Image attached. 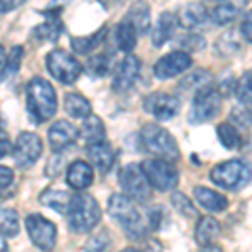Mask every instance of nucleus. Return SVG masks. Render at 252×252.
I'll list each match as a JSON object with an SVG mask.
<instances>
[{
  "mask_svg": "<svg viewBox=\"0 0 252 252\" xmlns=\"http://www.w3.org/2000/svg\"><path fill=\"white\" fill-rule=\"evenodd\" d=\"M26 108L34 123H46L58 111L56 89L44 78H32L26 89Z\"/></svg>",
  "mask_w": 252,
  "mask_h": 252,
  "instance_id": "1",
  "label": "nucleus"
},
{
  "mask_svg": "<svg viewBox=\"0 0 252 252\" xmlns=\"http://www.w3.org/2000/svg\"><path fill=\"white\" fill-rule=\"evenodd\" d=\"M108 212L123 227L125 234L131 241H140L146 235V223L136 209L135 202L123 193H113L108 200Z\"/></svg>",
  "mask_w": 252,
  "mask_h": 252,
  "instance_id": "2",
  "label": "nucleus"
},
{
  "mask_svg": "<svg viewBox=\"0 0 252 252\" xmlns=\"http://www.w3.org/2000/svg\"><path fill=\"white\" fill-rule=\"evenodd\" d=\"M69 229L76 234H88L101 220V209L94 197L89 193H76L71 197L67 207Z\"/></svg>",
  "mask_w": 252,
  "mask_h": 252,
  "instance_id": "3",
  "label": "nucleus"
},
{
  "mask_svg": "<svg viewBox=\"0 0 252 252\" xmlns=\"http://www.w3.org/2000/svg\"><path fill=\"white\" fill-rule=\"evenodd\" d=\"M210 180L223 190L237 192V190L246 189L251 184L252 165L249 161L241 160V158L222 161L210 170Z\"/></svg>",
  "mask_w": 252,
  "mask_h": 252,
  "instance_id": "4",
  "label": "nucleus"
},
{
  "mask_svg": "<svg viewBox=\"0 0 252 252\" xmlns=\"http://www.w3.org/2000/svg\"><path fill=\"white\" fill-rule=\"evenodd\" d=\"M140 136L145 148L157 158L172 161V163L180 160V148H178L177 140L163 126H158L155 123L145 125L141 128Z\"/></svg>",
  "mask_w": 252,
  "mask_h": 252,
  "instance_id": "5",
  "label": "nucleus"
},
{
  "mask_svg": "<svg viewBox=\"0 0 252 252\" xmlns=\"http://www.w3.org/2000/svg\"><path fill=\"white\" fill-rule=\"evenodd\" d=\"M118 182L123 190V195L138 204H146L152 198V187L146 180L143 170L136 163H128L121 168Z\"/></svg>",
  "mask_w": 252,
  "mask_h": 252,
  "instance_id": "6",
  "label": "nucleus"
},
{
  "mask_svg": "<svg viewBox=\"0 0 252 252\" xmlns=\"http://www.w3.org/2000/svg\"><path fill=\"white\" fill-rule=\"evenodd\" d=\"M46 66L49 74L56 81L63 84H74L79 79L81 72H83V66L74 56H71L67 51L63 49H54L47 54Z\"/></svg>",
  "mask_w": 252,
  "mask_h": 252,
  "instance_id": "7",
  "label": "nucleus"
},
{
  "mask_svg": "<svg viewBox=\"0 0 252 252\" xmlns=\"http://www.w3.org/2000/svg\"><path fill=\"white\" fill-rule=\"evenodd\" d=\"M222 94L215 88H207L202 89L200 93L193 96L192 106H190L189 113V121L192 125H200L212 121L214 118H217L222 111Z\"/></svg>",
  "mask_w": 252,
  "mask_h": 252,
  "instance_id": "8",
  "label": "nucleus"
},
{
  "mask_svg": "<svg viewBox=\"0 0 252 252\" xmlns=\"http://www.w3.org/2000/svg\"><path fill=\"white\" fill-rule=\"evenodd\" d=\"M140 166L150 187H153V189L161 190V192H170L178 185L180 175H178V170L175 168L172 161L161 160V158H150V160H145Z\"/></svg>",
  "mask_w": 252,
  "mask_h": 252,
  "instance_id": "9",
  "label": "nucleus"
},
{
  "mask_svg": "<svg viewBox=\"0 0 252 252\" xmlns=\"http://www.w3.org/2000/svg\"><path fill=\"white\" fill-rule=\"evenodd\" d=\"M26 229L31 241L34 242L37 249L44 252H51L54 249L56 239H58V229L51 220H47L40 214H31L26 219Z\"/></svg>",
  "mask_w": 252,
  "mask_h": 252,
  "instance_id": "10",
  "label": "nucleus"
},
{
  "mask_svg": "<svg viewBox=\"0 0 252 252\" xmlns=\"http://www.w3.org/2000/svg\"><path fill=\"white\" fill-rule=\"evenodd\" d=\"M143 108L158 121H168L180 113V99L165 91H153L143 99Z\"/></svg>",
  "mask_w": 252,
  "mask_h": 252,
  "instance_id": "11",
  "label": "nucleus"
},
{
  "mask_svg": "<svg viewBox=\"0 0 252 252\" xmlns=\"http://www.w3.org/2000/svg\"><path fill=\"white\" fill-rule=\"evenodd\" d=\"M40 153H42V140L32 131L20 133L12 148L14 161L20 168H31L40 158Z\"/></svg>",
  "mask_w": 252,
  "mask_h": 252,
  "instance_id": "12",
  "label": "nucleus"
},
{
  "mask_svg": "<svg viewBox=\"0 0 252 252\" xmlns=\"http://www.w3.org/2000/svg\"><path fill=\"white\" fill-rule=\"evenodd\" d=\"M190 66H192V58H190L189 52L172 51L157 61L155 66H153V74H155L157 79L166 81L185 72Z\"/></svg>",
  "mask_w": 252,
  "mask_h": 252,
  "instance_id": "13",
  "label": "nucleus"
},
{
  "mask_svg": "<svg viewBox=\"0 0 252 252\" xmlns=\"http://www.w3.org/2000/svg\"><path fill=\"white\" fill-rule=\"evenodd\" d=\"M49 145H51L52 152L61 153L64 150L71 148L76 141L79 140V128H76L67 120H58L54 125L49 128Z\"/></svg>",
  "mask_w": 252,
  "mask_h": 252,
  "instance_id": "14",
  "label": "nucleus"
},
{
  "mask_svg": "<svg viewBox=\"0 0 252 252\" xmlns=\"http://www.w3.org/2000/svg\"><path fill=\"white\" fill-rule=\"evenodd\" d=\"M141 63L136 56L128 54L121 61L120 67H118L115 79H113V89L116 93H126L129 91L136 84L138 78H140Z\"/></svg>",
  "mask_w": 252,
  "mask_h": 252,
  "instance_id": "15",
  "label": "nucleus"
},
{
  "mask_svg": "<svg viewBox=\"0 0 252 252\" xmlns=\"http://www.w3.org/2000/svg\"><path fill=\"white\" fill-rule=\"evenodd\" d=\"M193 197L197 200V204L205 209L207 212L212 214H220L229 207V198L225 195L215 192V190L209 189V187L198 185L193 189Z\"/></svg>",
  "mask_w": 252,
  "mask_h": 252,
  "instance_id": "16",
  "label": "nucleus"
},
{
  "mask_svg": "<svg viewBox=\"0 0 252 252\" xmlns=\"http://www.w3.org/2000/svg\"><path fill=\"white\" fill-rule=\"evenodd\" d=\"M212 83H214V74L209 69H197V71L190 72L189 76H185V78L178 83L177 91L184 96H189V94L195 96L197 93H200L202 89L212 86Z\"/></svg>",
  "mask_w": 252,
  "mask_h": 252,
  "instance_id": "17",
  "label": "nucleus"
},
{
  "mask_svg": "<svg viewBox=\"0 0 252 252\" xmlns=\"http://www.w3.org/2000/svg\"><path fill=\"white\" fill-rule=\"evenodd\" d=\"M178 27V17L172 12H163L158 17L155 27H153L152 32V42L155 47H161L165 46L168 40L173 39L175 32H177Z\"/></svg>",
  "mask_w": 252,
  "mask_h": 252,
  "instance_id": "18",
  "label": "nucleus"
},
{
  "mask_svg": "<svg viewBox=\"0 0 252 252\" xmlns=\"http://www.w3.org/2000/svg\"><path fill=\"white\" fill-rule=\"evenodd\" d=\"M210 22V12L202 3H187L178 15V24L187 29H202Z\"/></svg>",
  "mask_w": 252,
  "mask_h": 252,
  "instance_id": "19",
  "label": "nucleus"
},
{
  "mask_svg": "<svg viewBox=\"0 0 252 252\" xmlns=\"http://www.w3.org/2000/svg\"><path fill=\"white\" fill-rule=\"evenodd\" d=\"M93 166L83 160H76L69 165L66 182L71 189L84 190L93 184Z\"/></svg>",
  "mask_w": 252,
  "mask_h": 252,
  "instance_id": "20",
  "label": "nucleus"
},
{
  "mask_svg": "<svg viewBox=\"0 0 252 252\" xmlns=\"http://www.w3.org/2000/svg\"><path fill=\"white\" fill-rule=\"evenodd\" d=\"M88 158L91 163L99 170L101 173H108L111 170L113 163H115V152H113L111 145L108 141H101V143L88 145L86 148Z\"/></svg>",
  "mask_w": 252,
  "mask_h": 252,
  "instance_id": "21",
  "label": "nucleus"
},
{
  "mask_svg": "<svg viewBox=\"0 0 252 252\" xmlns=\"http://www.w3.org/2000/svg\"><path fill=\"white\" fill-rule=\"evenodd\" d=\"M79 136L84 140L86 145H94L101 143V141H106V128L104 123L99 116L89 115L83 120V125L79 128Z\"/></svg>",
  "mask_w": 252,
  "mask_h": 252,
  "instance_id": "22",
  "label": "nucleus"
},
{
  "mask_svg": "<svg viewBox=\"0 0 252 252\" xmlns=\"http://www.w3.org/2000/svg\"><path fill=\"white\" fill-rule=\"evenodd\" d=\"M125 19L133 24V27L136 29L138 34H146L150 31V27H152V9H150V3H146L145 0H136L129 7Z\"/></svg>",
  "mask_w": 252,
  "mask_h": 252,
  "instance_id": "23",
  "label": "nucleus"
},
{
  "mask_svg": "<svg viewBox=\"0 0 252 252\" xmlns=\"http://www.w3.org/2000/svg\"><path fill=\"white\" fill-rule=\"evenodd\" d=\"M244 7V0H223L210 10V20L217 26H227L239 17Z\"/></svg>",
  "mask_w": 252,
  "mask_h": 252,
  "instance_id": "24",
  "label": "nucleus"
},
{
  "mask_svg": "<svg viewBox=\"0 0 252 252\" xmlns=\"http://www.w3.org/2000/svg\"><path fill=\"white\" fill-rule=\"evenodd\" d=\"M220 223L215 217H202L198 219L197 225H195V241L198 242V246H210L215 244L217 237L220 235Z\"/></svg>",
  "mask_w": 252,
  "mask_h": 252,
  "instance_id": "25",
  "label": "nucleus"
},
{
  "mask_svg": "<svg viewBox=\"0 0 252 252\" xmlns=\"http://www.w3.org/2000/svg\"><path fill=\"white\" fill-rule=\"evenodd\" d=\"M115 40H116L118 49H120V51H123V52H126V54H129V52H131L133 49L136 47L138 32H136V29L133 27V24L129 22V20L123 19L116 26V29H115Z\"/></svg>",
  "mask_w": 252,
  "mask_h": 252,
  "instance_id": "26",
  "label": "nucleus"
},
{
  "mask_svg": "<svg viewBox=\"0 0 252 252\" xmlns=\"http://www.w3.org/2000/svg\"><path fill=\"white\" fill-rule=\"evenodd\" d=\"M106 37V27H101L99 31L93 32L89 35H81V37H71V47L76 54L86 56L93 52L96 47H99Z\"/></svg>",
  "mask_w": 252,
  "mask_h": 252,
  "instance_id": "27",
  "label": "nucleus"
},
{
  "mask_svg": "<svg viewBox=\"0 0 252 252\" xmlns=\"http://www.w3.org/2000/svg\"><path fill=\"white\" fill-rule=\"evenodd\" d=\"M64 109H66L69 116L79 118V120H84L93 113L91 103L79 93H67L64 96Z\"/></svg>",
  "mask_w": 252,
  "mask_h": 252,
  "instance_id": "28",
  "label": "nucleus"
},
{
  "mask_svg": "<svg viewBox=\"0 0 252 252\" xmlns=\"http://www.w3.org/2000/svg\"><path fill=\"white\" fill-rule=\"evenodd\" d=\"M217 136L219 141L223 148L227 150H239L242 148V133L241 129L237 128L235 125H232L230 121H223L217 126Z\"/></svg>",
  "mask_w": 252,
  "mask_h": 252,
  "instance_id": "29",
  "label": "nucleus"
},
{
  "mask_svg": "<svg viewBox=\"0 0 252 252\" xmlns=\"http://www.w3.org/2000/svg\"><path fill=\"white\" fill-rule=\"evenodd\" d=\"M71 197L67 192L64 190H54V189H49L46 192L40 193L39 202L47 209H54L56 212L59 214H66L67 212V207L71 204Z\"/></svg>",
  "mask_w": 252,
  "mask_h": 252,
  "instance_id": "30",
  "label": "nucleus"
},
{
  "mask_svg": "<svg viewBox=\"0 0 252 252\" xmlns=\"http://www.w3.org/2000/svg\"><path fill=\"white\" fill-rule=\"evenodd\" d=\"M20 230L19 214L14 209L0 207V234L3 237H15Z\"/></svg>",
  "mask_w": 252,
  "mask_h": 252,
  "instance_id": "31",
  "label": "nucleus"
},
{
  "mask_svg": "<svg viewBox=\"0 0 252 252\" xmlns=\"http://www.w3.org/2000/svg\"><path fill=\"white\" fill-rule=\"evenodd\" d=\"M235 96L241 106L252 108V69L246 71L235 83Z\"/></svg>",
  "mask_w": 252,
  "mask_h": 252,
  "instance_id": "32",
  "label": "nucleus"
},
{
  "mask_svg": "<svg viewBox=\"0 0 252 252\" xmlns=\"http://www.w3.org/2000/svg\"><path fill=\"white\" fill-rule=\"evenodd\" d=\"M113 59L108 54H97L94 58H91L86 64V71L91 78H103L111 71Z\"/></svg>",
  "mask_w": 252,
  "mask_h": 252,
  "instance_id": "33",
  "label": "nucleus"
},
{
  "mask_svg": "<svg viewBox=\"0 0 252 252\" xmlns=\"http://www.w3.org/2000/svg\"><path fill=\"white\" fill-rule=\"evenodd\" d=\"M178 46L182 49L180 51L185 52H198V51H204L207 46V40L204 35L197 34V32H189L185 34L184 37L178 39Z\"/></svg>",
  "mask_w": 252,
  "mask_h": 252,
  "instance_id": "34",
  "label": "nucleus"
},
{
  "mask_svg": "<svg viewBox=\"0 0 252 252\" xmlns=\"http://www.w3.org/2000/svg\"><path fill=\"white\" fill-rule=\"evenodd\" d=\"M172 205L175 207L178 214H182L184 217H197V209L190 202V198L182 192H173L172 193Z\"/></svg>",
  "mask_w": 252,
  "mask_h": 252,
  "instance_id": "35",
  "label": "nucleus"
},
{
  "mask_svg": "<svg viewBox=\"0 0 252 252\" xmlns=\"http://www.w3.org/2000/svg\"><path fill=\"white\" fill-rule=\"evenodd\" d=\"M215 49H217V52L220 56H223V58H230V56L235 54V52H239V49H241V42L235 39V35L232 34V32H229V34H223L222 37L217 40Z\"/></svg>",
  "mask_w": 252,
  "mask_h": 252,
  "instance_id": "36",
  "label": "nucleus"
},
{
  "mask_svg": "<svg viewBox=\"0 0 252 252\" xmlns=\"http://www.w3.org/2000/svg\"><path fill=\"white\" fill-rule=\"evenodd\" d=\"M109 234L106 230H101V232L94 234L93 237H89V241L86 242L84 252H106L109 249Z\"/></svg>",
  "mask_w": 252,
  "mask_h": 252,
  "instance_id": "37",
  "label": "nucleus"
},
{
  "mask_svg": "<svg viewBox=\"0 0 252 252\" xmlns=\"http://www.w3.org/2000/svg\"><path fill=\"white\" fill-rule=\"evenodd\" d=\"M230 123L237 126L239 129L244 128V129H249L252 126V113H251V108H246V106H241V108H234L232 109V115H230Z\"/></svg>",
  "mask_w": 252,
  "mask_h": 252,
  "instance_id": "38",
  "label": "nucleus"
},
{
  "mask_svg": "<svg viewBox=\"0 0 252 252\" xmlns=\"http://www.w3.org/2000/svg\"><path fill=\"white\" fill-rule=\"evenodd\" d=\"M22 56H24V49L20 46H15L10 51V56H7V76L15 74L19 71V66L22 63Z\"/></svg>",
  "mask_w": 252,
  "mask_h": 252,
  "instance_id": "39",
  "label": "nucleus"
},
{
  "mask_svg": "<svg viewBox=\"0 0 252 252\" xmlns=\"http://www.w3.org/2000/svg\"><path fill=\"white\" fill-rule=\"evenodd\" d=\"M63 166H64V158L61 157V153H54L46 165V175L52 178L58 177L61 173V170H63Z\"/></svg>",
  "mask_w": 252,
  "mask_h": 252,
  "instance_id": "40",
  "label": "nucleus"
},
{
  "mask_svg": "<svg viewBox=\"0 0 252 252\" xmlns=\"http://www.w3.org/2000/svg\"><path fill=\"white\" fill-rule=\"evenodd\" d=\"M14 172L9 166H0V193L7 192L12 185H14Z\"/></svg>",
  "mask_w": 252,
  "mask_h": 252,
  "instance_id": "41",
  "label": "nucleus"
},
{
  "mask_svg": "<svg viewBox=\"0 0 252 252\" xmlns=\"http://www.w3.org/2000/svg\"><path fill=\"white\" fill-rule=\"evenodd\" d=\"M241 35L252 46V10H249L244 15L241 22Z\"/></svg>",
  "mask_w": 252,
  "mask_h": 252,
  "instance_id": "42",
  "label": "nucleus"
},
{
  "mask_svg": "<svg viewBox=\"0 0 252 252\" xmlns=\"http://www.w3.org/2000/svg\"><path fill=\"white\" fill-rule=\"evenodd\" d=\"M161 219H163V209L161 207H155L148 212V222L146 225H150L153 230H158L161 227Z\"/></svg>",
  "mask_w": 252,
  "mask_h": 252,
  "instance_id": "43",
  "label": "nucleus"
},
{
  "mask_svg": "<svg viewBox=\"0 0 252 252\" xmlns=\"http://www.w3.org/2000/svg\"><path fill=\"white\" fill-rule=\"evenodd\" d=\"M26 0H0V14H9V12L19 9Z\"/></svg>",
  "mask_w": 252,
  "mask_h": 252,
  "instance_id": "44",
  "label": "nucleus"
},
{
  "mask_svg": "<svg viewBox=\"0 0 252 252\" xmlns=\"http://www.w3.org/2000/svg\"><path fill=\"white\" fill-rule=\"evenodd\" d=\"M12 150L10 141L7 138H0V158H3Z\"/></svg>",
  "mask_w": 252,
  "mask_h": 252,
  "instance_id": "45",
  "label": "nucleus"
},
{
  "mask_svg": "<svg viewBox=\"0 0 252 252\" xmlns=\"http://www.w3.org/2000/svg\"><path fill=\"white\" fill-rule=\"evenodd\" d=\"M200 252H223V251L219 246H215V244H210V246H204V247H202Z\"/></svg>",
  "mask_w": 252,
  "mask_h": 252,
  "instance_id": "46",
  "label": "nucleus"
},
{
  "mask_svg": "<svg viewBox=\"0 0 252 252\" xmlns=\"http://www.w3.org/2000/svg\"><path fill=\"white\" fill-rule=\"evenodd\" d=\"M0 252H9V246H7V242L2 234H0Z\"/></svg>",
  "mask_w": 252,
  "mask_h": 252,
  "instance_id": "47",
  "label": "nucleus"
},
{
  "mask_svg": "<svg viewBox=\"0 0 252 252\" xmlns=\"http://www.w3.org/2000/svg\"><path fill=\"white\" fill-rule=\"evenodd\" d=\"M121 252H141V251H138L136 247H128V249H125V251H121Z\"/></svg>",
  "mask_w": 252,
  "mask_h": 252,
  "instance_id": "48",
  "label": "nucleus"
},
{
  "mask_svg": "<svg viewBox=\"0 0 252 252\" xmlns=\"http://www.w3.org/2000/svg\"><path fill=\"white\" fill-rule=\"evenodd\" d=\"M209 2H223V0H209Z\"/></svg>",
  "mask_w": 252,
  "mask_h": 252,
  "instance_id": "49",
  "label": "nucleus"
}]
</instances>
